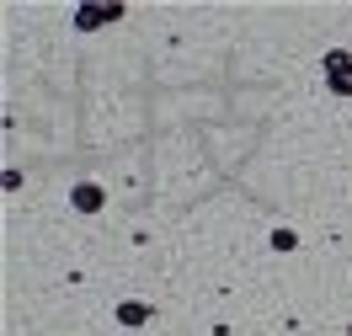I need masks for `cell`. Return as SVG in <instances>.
Listing matches in <instances>:
<instances>
[{"label": "cell", "instance_id": "6da1fadb", "mask_svg": "<svg viewBox=\"0 0 352 336\" xmlns=\"http://www.w3.org/2000/svg\"><path fill=\"white\" fill-rule=\"evenodd\" d=\"M331 86H336V91H352V59L331 54Z\"/></svg>", "mask_w": 352, "mask_h": 336}]
</instances>
